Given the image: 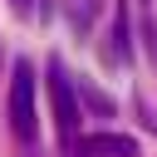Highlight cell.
Returning <instances> with one entry per match:
<instances>
[{"label": "cell", "mask_w": 157, "mask_h": 157, "mask_svg": "<svg viewBox=\"0 0 157 157\" xmlns=\"http://www.w3.org/2000/svg\"><path fill=\"white\" fill-rule=\"evenodd\" d=\"M10 128L20 142H34L39 132V113H34V64L29 59H15L10 69Z\"/></svg>", "instance_id": "cell-1"}, {"label": "cell", "mask_w": 157, "mask_h": 157, "mask_svg": "<svg viewBox=\"0 0 157 157\" xmlns=\"http://www.w3.org/2000/svg\"><path fill=\"white\" fill-rule=\"evenodd\" d=\"M49 108H54V128H59V137L74 142V137H78V118H83V108H78V98H74V78H69V69H64L59 59H49Z\"/></svg>", "instance_id": "cell-2"}, {"label": "cell", "mask_w": 157, "mask_h": 157, "mask_svg": "<svg viewBox=\"0 0 157 157\" xmlns=\"http://www.w3.org/2000/svg\"><path fill=\"white\" fill-rule=\"evenodd\" d=\"M69 152H78V157H137V142L128 132H78L69 142Z\"/></svg>", "instance_id": "cell-3"}, {"label": "cell", "mask_w": 157, "mask_h": 157, "mask_svg": "<svg viewBox=\"0 0 157 157\" xmlns=\"http://www.w3.org/2000/svg\"><path fill=\"white\" fill-rule=\"evenodd\" d=\"M108 54L118 59V64H132V25H128V0H118V10H113V29H108Z\"/></svg>", "instance_id": "cell-4"}, {"label": "cell", "mask_w": 157, "mask_h": 157, "mask_svg": "<svg viewBox=\"0 0 157 157\" xmlns=\"http://www.w3.org/2000/svg\"><path fill=\"white\" fill-rule=\"evenodd\" d=\"M74 98H78V108H88L93 118H113V98H108V93H98L88 78H74Z\"/></svg>", "instance_id": "cell-5"}, {"label": "cell", "mask_w": 157, "mask_h": 157, "mask_svg": "<svg viewBox=\"0 0 157 157\" xmlns=\"http://www.w3.org/2000/svg\"><path fill=\"white\" fill-rule=\"evenodd\" d=\"M98 5H103V0H69V25H74V29H88L93 15H98Z\"/></svg>", "instance_id": "cell-6"}, {"label": "cell", "mask_w": 157, "mask_h": 157, "mask_svg": "<svg viewBox=\"0 0 157 157\" xmlns=\"http://www.w3.org/2000/svg\"><path fill=\"white\" fill-rule=\"evenodd\" d=\"M10 10H15V15H25V20H29V15H34V0H10Z\"/></svg>", "instance_id": "cell-7"}]
</instances>
